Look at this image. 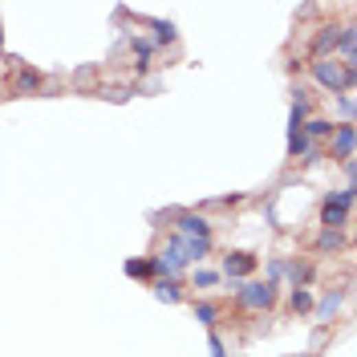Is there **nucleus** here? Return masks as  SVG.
Here are the masks:
<instances>
[{
    "mask_svg": "<svg viewBox=\"0 0 357 357\" xmlns=\"http://www.w3.org/2000/svg\"><path fill=\"white\" fill-rule=\"evenodd\" d=\"M0 37H4V33H0Z\"/></svg>",
    "mask_w": 357,
    "mask_h": 357,
    "instance_id": "a211bd4d",
    "label": "nucleus"
},
{
    "mask_svg": "<svg viewBox=\"0 0 357 357\" xmlns=\"http://www.w3.org/2000/svg\"><path fill=\"white\" fill-rule=\"evenodd\" d=\"M37 86H41V73H33V69L21 73V89H37Z\"/></svg>",
    "mask_w": 357,
    "mask_h": 357,
    "instance_id": "2eb2a0df",
    "label": "nucleus"
},
{
    "mask_svg": "<svg viewBox=\"0 0 357 357\" xmlns=\"http://www.w3.org/2000/svg\"><path fill=\"white\" fill-rule=\"evenodd\" d=\"M341 301H345V292H333V297H325V301L316 305V312H321V316H333V312L341 309Z\"/></svg>",
    "mask_w": 357,
    "mask_h": 357,
    "instance_id": "9b49d317",
    "label": "nucleus"
},
{
    "mask_svg": "<svg viewBox=\"0 0 357 357\" xmlns=\"http://www.w3.org/2000/svg\"><path fill=\"white\" fill-rule=\"evenodd\" d=\"M154 297H159V301H171V305H175L183 292H178L175 280H159V284H154Z\"/></svg>",
    "mask_w": 357,
    "mask_h": 357,
    "instance_id": "6e6552de",
    "label": "nucleus"
},
{
    "mask_svg": "<svg viewBox=\"0 0 357 357\" xmlns=\"http://www.w3.org/2000/svg\"><path fill=\"white\" fill-rule=\"evenodd\" d=\"M216 280H220V276H216V272H195V284H199V288H211V284H216Z\"/></svg>",
    "mask_w": 357,
    "mask_h": 357,
    "instance_id": "dca6fc26",
    "label": "nucleus"
},
{
    "mask_svg": "<svg viewBox=\"0 0 357 357\" xmlns=\"http://www.w3.org/2000/svg\"><path fill=\"white\" fill-rule=\"evenodd\" d=\"M223 272H227V276H248V272H256V256H252V252H231V256L223 260Z\"/></svg>",
    "mask_w": 357,
    "mask_h": 357,
    "instance_id": "39448f33",
    "label": "nucleus"
},
{
    "mask_svg": "<svg viewBox=\"0 0 357 357\" xmlns=\"http://www.w3.org/2000/svg\"><path fill=\"white\" fill-rule=\"evenodd\" d=\"M195 321H203V325H207V329H211V325H216V321H220V309H216V305H207V301H203V305H195Z\"/></svg>",
    "mask_w": 357,
    "mask_h": 357,
    "instance_id": "9d476101",
    "label": "nucleus"
},
{
    "mask_svg": "<svg viewBox=\"0 0 357 357\" xmlns=\"http://www.w3.org/2000/svg\"><path fill=\"white\" fill-rule=\"evenodd\" d=\"M126 272H130V276H150L154 264H146V260H126Z\"/></svg>",
    "mask_w": 357,
    "mask_h": 357,
    "instance_id": "ddd939ff",
    "label": "nucleus"
},
{
    "mask_svg": "<svg viewBox=\"0 0 357 357\" xmlns=\"http://www.w3.org/2000/svg\"><path fill=\"white\" fill-rule=\"evenodd\" d=\"M341 248H345V235L325 227V235H321V252H341Z\"/></svg>",
    "mask_w": 357,
    "mask_h": 357,
    "instance_id": "1a4fd4ad",
    "label": "nucleus"
},
{
    "mask_svg": "<svg viewBox=\"0 0 357 357\" xmlns=\"http://www.w3.org/2000/svg\"><path fill=\"white\" fill-rule=\"evenodd\" d=\"M312 78L321 86H329L333 93H345L354 86V69L349 65H337V61H312Z\"/></svg>",
    "mask_w": 357,
    "mask_h": 357,
    "instance_id": "f257e3e1",
    "label": "nucleus"
},
{
    "mask_svg": "<svg viewBox=\"0 0 357 357\" xmlns=\"http://www.w3.org/2000/svg\"><path fill=\"white\" fill-rule=\"evenodd\" d=\"M349 207H354V187H345V191H337V195H329L325 199V207H321V220L329 231H337L341 223L349 220Z\"/></svg>",
    "mask_w": 357,
    "mask_h": 357,
    "instance_id": "f03ea898",
    "label": "nucleus"
},
{
    "mask_svg": "<svg viewBox=\"0 0 357 357\" xmlns=\"http://www.w3.org/2000/svg\"><path fill=\"white\" fill-rule=\"evenodd\" d=\"M178 231H183L187 240H207V235H211V223L203 220V216H183V220H178Z\"/></svg>",
    "mask_w": 357,
    "mask_h": 357,
    "instance_id": "423d86ee",
    "label": "nucleus"
},
{
    "mask_svg": "<svg viewBox=\"0 0 357 357\" xmlns=\"http://www.w3.org/2000/svg\"><path fill=\"white\" fill-rule=\"evenodd\" d=\"M333 154L337 159H354V122H341V126H333Z\"/></svg>",
    "mask_w": 357,
    "mask_h": 357,
    "instance_id": "20e7f679",
    "label": "nucleus"
},
{
    "mask_svg": "<svg viewBox=\"0 0 357 357\" xmlns=\"http://www.w3.org/2000/svg\"><path fill=\"white\" fill-rule=\"evenodd\" d=\"M292 309H301V312L312 309V297L305 292V288H292Z\"/></svg>",
    "mask_w": 357,
    "mask_h": 357,
    "instance_id": "f8f14e48",
    "label": "nucleus"
},
{
    "mask_svg": "<svg viewBox=\"0 0 357 357\" xmlns=\"http://www.w3.org/2000/svg\"><path fill=\"white\" fill-rule=\"evenodd\" d=\"M333 45H337V33H333V29H325V33L316 37V53H325V49L333 53Z\"/></svg>",
    "mask_w": 357,
    "mask_h": 357,
    "instance_id": "4468645a",
    "label": "nucleus"
},
{
    "mask_svg": "<svg viewBox=\"0 0 357 357\" xmlns=\"http://www.w3.org/2000/svg\"><path fill=\"white\" fill-rule=\"evenodd\" d=\"M272 301H276V284L272 280H264V284L256 280V284H244L240 288V305L244 309H268Z\"/></svg>",
    "mask_w": 357,
    "mask_h": 357,
    "instance_id": "7ed1b4c3",
    "label": "nucleus"
},
{
    "mask_svg": "<svg viewBox=\"0 0 357 357\" xmlns=\"http://www.w3.org/2000/svg\"><path fill=\"white\" fill-rule=\"evenodd\" d=\"M211 357H227V354H223V341L216 337V333H211Z\"/></svg>",
    "mask_w": 357,
    "mask_h": 357,
    "instance_id": "f3484780",
    "label": "nucleus"
},
{
    "mask_svg": "<svg viewBox=\"0 0 357 357\" xmlns=\"http://www.w3.org/2000/svg\"><path fill=\"white\" fill-rule=\"evenodd\" d=\"M301 130H305V138H329V134H333V122H329V118H312V122H305V126H301Z\"/></svg>",
    "mask_w": 357,
    "mask_h": 357,
    "instance_id": "0eeeda50",
    "label": "nucleus"
}]
</instances>
